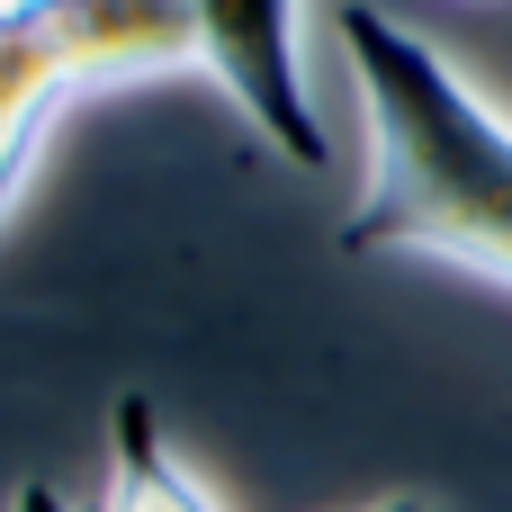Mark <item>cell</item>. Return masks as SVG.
<instances>
[{"instance_id":"cell-1","label":"cell","mask_w":512,"mask_h":512,"mask_svg":"<svg viewBox=\"0 0 512 512\" xmlns=\"http://www.w3.org/2000/svg\"><path fill=\"white\" fill-rule=\"evenodd\" d=\"M369 126V180L342 216L351 261H441L512 288V117L396 9H333Z\"/></svg>"},{"instance_id":"cell-2","label":"cell","mask_w":512,"mask_h":512,"mask_svg":"<svg viewBox=\"0 0 512 512\" xmlns=\"http://www.w3.org/2000/svg\"><path fill=\"white\" fill-rule=\"evenodd\" d=\"M198 63L189 0H36L0 18V216L27 189L36 135L72 90H117Z\"/></svg>"},{"instance_id":"cell-3","label":"cell","mask_w":512,"mask_h":512,"mask_svg":"<svg viewBox=\"0 0 512 512\" xmlns=\"http://www.w3.org/2000/svg\"><path fill=\"white\" fill-rule=\"evenodd\" d=\"M198 18V72L252 117L261 144H279L297 171L333 162L324 108L306 90V0H189Z\"/></svg>"},{"instance_id":"cell-4","label":"cell","mask_w":512,"mask_h":512,"mask_svg":"<svg viewBox=\"0 0 512 512\" xmlns=\"http://www.w3.org/2000/svg\"><path fill=\"white\" fill-rule=\"evenodd\" d=\"M108 512H216V495L171 459L153 396H117V423H108Z\"/></svg>"},{"instance_id":"cell-5","label":"cell","mask_w":512,"mask_h":512,"mask_svg":"<svg viewBox=\"0 0 512 512\" xmlns=\"http://www.w3.org/2000/svg\"><path fill=\"white\" fill-rule=\"evenodd\" d=\"M9 512H72V504H63V495H54V486H45V477H27V486H18V495H9Z\"/></svg>"},{"instance_id":"cell-6","label":"cell","mask_w":512,"mask_h":512,"mask_svg":"<svg viewBox=\"0 0 512 512\" xmlns=\"http://www.w3.org/2000/svg\"><path fill=\"white\" fill-rule=\"evenodd\" d=\"M369 512H450V504H432V495H387V504H369Z\"/></svg>"},{"instance_id":"cell-7","label":"cell","mask_w":512,"mask_h":512,"mask_svg":"<svg viewBox=\"0 0 512 512\" xmlns=\"http://www.w3.org/2000/svg\"><path fill=\"white\" fill-rule=\"evenodd\" d=\"M18 9H36V0H0V18H18Z\"/></svg>"}]
</instances>
